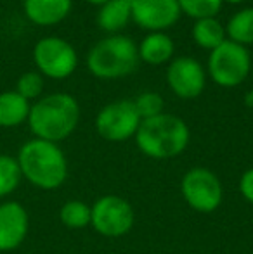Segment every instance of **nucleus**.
I'll list each match as a JSON object with an SVG mask.
<instances>
[{
	"mask_svg": "<svg viewBox=\"0 0 253 254\" xmlns=\"http://www.w3.org/2000/svg\"><path fill=\"white\" fill-rule=\"evenodd\" d=\"M23 178L42 190H56L68 178V161L54 142L33 138L23 144L17 154Z\"/></svg>",
	"mask_w": 253,
	"mask_h": 254,
	"instance_id": "1",
	"label": "nucleus"
},
{
	"mask_svg": "<svg viewBox=\"0 0 253 254\" xmlns=\"http://www.w3.org/2000/svg\"><path fill=\"white\" fill-rule=\"evenodd\" d=\"M189 127L186 121L173 114H158L142 120L135 133L139 151L151 159H173L189 145Z\"/></svg>",
	"mask_w": 253,
	"mask_h": 254,
	"instance_id": "2",
	"label": "nucleus"
},
{
	"mask_svg": "<svg viewBox=\"0 0 253 254\" xmlns=\"http://www.w3.org/2000/svg\"><path fill=\"white\" fill-rule=\"evenodd\" d=\"M80 121V106L70 94H51L35 102L30 109L28 125L35 138L58 142L68 138Z\"/></svg>",
	"mask_w": 253,
	"mask_h": 254,
	"instance_id": "3",
	"label": "nucleus"
},
{
	"mask_svg": "<svg viewBox=\"0 0 253 254\" xmlns=\"http://www.w3.org/2000/svg\"><path fill=\"white\" fill-rule=\"evenodd\" d=\"M139 52L135 44L123 35L102 38L92 47L87 57V66L90 73L102 80H115L127 76L135 69Z\"/></svg>",
	"mask_w": 253,
	"mask_h": 254,
	"instance_id": "4",
	"label": "nucleus"
},
{
	"mask_svg": "<svg viewBox=\"0 0 253 254\" xmlns=\"http://www.w3.org/2000/svg\"><path fill=\"white\" fill-rule=\"evenodd\" d=\"M252 67V59L245 45L226 40L213 49L208 57V73L217 85L233 88L247 80Z\"/></svg>",
	"mask_w": 253,
	"mask_h": 254,
	"instance_id": "5",
	"label": "nucleus"
},
{
	"mask_svg": "<svg viewBox=\"0 0 253 254\" xmlns=\"http://www.w3.org/2000/svg\"><path fill=\"white\" fill-rule=\"evenodd\" d=\"M180 194L191 209L210 214L222 204L224 189L219 177L212 170L196 166L184 173L180 180Z\"/></svg>",
	"mask_w": 253,
	"mask_h": 254,
	"instance_id": "6",
	"label": "nucleus"
},
{
	"mask_svg": "<svg viewBox=\"0 0 253 254\" xmlns=\"http://www.w3.org/2000/svg\"><path fill=\"white\" fill-rule=\"evenodd\" d=\"M90 225L102 237H123L134 227V207L120 195H102L94 202V206H90Z\"/></svg>",
	"mask_w": 253,
	"mask_h": 254,
	"instance_id": "7",
	"label": "nucleus"
},
{
	"mask_svg": "<svg viewBox=\"0 0 253 254\" xmlns=\"http://www.w3.org/2000/svg\"><path fill=\"white\" fill-rule=\"evenodd\" d=\"M33 61L40 74L52 80H64L71 76L78 64L73 45L58 37H47L37 42L33 49Z\"/></svg>",
	"mask_w": 253,
	"mask_h": 254,
	"instance_id": "8",
	"label": "nucleus"
},
{
	"mask_svg": "<svg viewBox=\"0 0 253 254\" xmlns=\"http://www.w3.org/2000/svg\"><path fill=\"white\" fill-rule=\"evenodd\" d=\"M141 121L134 101H116L97 113L95 130L99 137L108 142H125L130 137H135Z\"/></svg>",
	"mask_w": 253,
	"mask_h": 254,
	"instance_id": "9",
	"label": "nucleus"
},
{
	"mask_svg": "<svg viewBox=\"0 0 253 254\" xmlns=\"http://www.w3.org/2000/svg\"><path fill=\"white\" fill-rule=\"evenodd\" d=\"M167 83L180 99H196L205 90L206 74L201 64L192 57H179L167 69Z\"/></svg>",
	"mask_w": 253,
	"mask_h": 254,
	"instance_id": "10",
	"label": "nucleus"
},
{
	"mask_svg": "<svg viewBox=\"0 0 253 254\" xmlns=\"http://www.w3.org/2000/svg\"><path fill=\"white\" fill-rule=\"evenodd\" d=\"M179 17L177 0H132V19L153 33L173 26Z\"/></svg>",
	"mask_w": 253,
	"mask_h": 254,
	"instance_id": "11",
	"label": "nucleus"
},
{
	"mask_svg": "<svg viewBox=\"0 0 253 254\" xmlns=\"http://www.w3.org/2000/svg\"><path fill=\"white\" fill-rule=\"evenodd\" d=\"M30 230V216L23 204L7 201L0 204V253L14 251L24 242Z\"/></svg>",
	"mask_w": 253,
	"mask_h": 254,
	"instance_id": "12",
	"label": "nucleus"
},
{
	"mask_svg": "<svg viewBox=\"0 0 253 254\" xmlns=\"http://www.w3.org/2000/svg\"><path fill=\"white\" fill-rule=\"evenodd\" d=\"M71 0H24V14L33 24L54 26L70 14Z\"/></svg>",
	"mask_w": 253,
	"mask_h": 254,
	"instance_id": "13",
	"label": "nucleus"
},
{
	"mask_svg": "<svg viewBox=\"0 0 253 254\" xmlns=\"http://www.w3.org/2000/svg\"><path fill=\"white\" fill-rule=\"evenodd\" d=\"M30 101L21 97L17 92H2L0 94V127L14 128L28 121L30 116Z\"/></svg>",
	"mask_w": 253,
	"mask_h": 254,
	"instance_id": "14",
	"label": "nucleus"
},
{
	"mask_svg": "<svg viewBox=\"0 0 253 254\" xmlns=\"http://www.w3.org/2000/svg\"><path fill=\"white\" fill-rule=\"evenodd\" d=\"M173 42L169 35L162 33V31H155L149 33L148 37L142 40V44L139 45L137 52L144 63L151 64V66H158L167 61H170L173 54Z\"/></svg>",
	"mask_w": 253,
	"mask_h": 254,
	"instance_id": "15",
	"label": "nucleus"
},
{
	"mask_svg": "<svg viewBox=\"0 0 253 254\" xmlns=\"http://www.w3.org/2000/svg\"><path fill=\"white\" fill-rule=\"evenodd\" d=\"M132 17V0H109L97 12V24L104 31L115 33L127 26Z\"/></svg>",
	"mask_w": 253,
	"mask_h": 254,
	"instance_id": "16",
	"label": "nucleus"
},
{
	"mask_svg": "<svg viewBox=\"0 0 253 254\" xmlns=\"http://www.w3.org/2000/svg\"><path fill=\"white\" fill-rule=\"evenodd\" d=\"M192 38L199 47L213 51L226 42V28L215 17L198 19L192 26Z\"/></svg>",
	"mask_w": 253,
	"mask_h": 254,
	"instance_id": "17",
	"label": "nucleus"
},
{
	"mask_svg": "<svg viewBox=\"0 0 253 254\" xmlns=\"http://www.w3.org/2000/svg\"><path fill=\"white\" fill-rule=\"evenodd\" d=\"M226 33L229 35L231 42L240 45L253 44V7L243 9L231 17Z\"/></svg>",
	"mask_w": 253,
	"mask_h": 254,
	"instance_id": "18",
	"label": "nucleus"
},
{
	"mask_svg": "<svg viewBox=\"0 0 253 254\" xmlns=\"http://www.w3.org/2000/svg\"><path fill=\"white\" fill-rule=\"evenodd\" d=\"M92 209L84 201H68L63 204L59 211V220L66 228L71 230H82L90 225Z\"/></svg>",
	"mask_w": 253,
	"mask_h": 254,
	"instance_id": "19",
	"label": "nucleus"
},
{
	"mask_svg": "<svg viewBox=\"0 0 253 254\" xmlns=\"http://www.w3.org/2000/svg\"><path fill=\"white\" fill-rule=\"evenodd\" d=\"M21 170L16 157L0 154V197L12 194L21 184Z\"/></svg>",
	"mask_w": 253,
	"mask_h": 254,
	"instance_id": "20",
	"label": "nucleus"
},
{
	"mask_svg": "<svg viewBox=\"0 0 253 254\" xmlns=\"http://www.w3.org/2000/svg\"><path fill=\"white\" fill-rule=\"evenodd\" d=\"M177 2H179L180 12H186L196 21L215 17V14L222 7V0H177Z\"/></svg>",
	"mask_w": 253,
	"mask_h": 254,
	"instance_id": "21",
	"label": "nucleus"
},
{
	"mask_svg": "<svg viewBox=\"0 0 253 254\" xmlns=\"http://www.w3.org/2000/svg\"><path fill=\"white\" fill-rule=\"evenodd\" d=\"M16 92L26 101L40 97V94L44 92V76L40 73H35V71H28V73L21 74L16 85Z\"/></svg>",
	"mask_w": 253,
	"mask_h": 254,
	"instance_id": "22",
	"label": "nucleus"
},
{
	"mask_svg": "<svg viewBox=\"0 0 253 254\" xmlns=\"http://www.w3.org/2000/svg\"><path fill=\"white\" fill-rule=\"evenodd\" d=\"M134 106L137 109L141 120H148V118H155L158 114H162L165 102H163L162 95L155 94V92H144V94H141L135 99Z\"/></svg>",
	"mask_w": 253,
	"mask_h": 254,
	"instance_id": "23",
	"label": "nucleus"
},
{
	"mask_svg": "<svg viewBox=\"0 0 253 254\" xmlns=\"http://www.w3.org/2000/svg\"><path fill=\"white\" fill-rule=\"evenodd\" d=\"M240 192L245 201L253 204V168H248L240 178Z\"/></svg>",
	"mask_w": 253,
	"mask_h": 254,
	"instance_id": "24",
	"label": "nucleus"
},
{
	"mask_svg": "<svg viewBox=\"0 0 253 254\" xmlns=\"http://www.w3.org/2000/svg\"><path fill=\"white\" fill-rule=\"evenodd\" d=\"M245 104H247L248 107H252V109H253V90L248 92V94L245 95Z\"/></svg>",
	"mask_w": 253,
	"mask_h": 254,
	"instance_id": "25",
	"label": "nucleus"
},
{
	"mask_svg": "<svg viewBox=\"0 0 253 254\" xmlns=\"http://www.w3.org/2000/svg\"><path fill=\"white\" fill-rule=\"evenodd\" d=\"M88 3H92V5H104L106 2H109V0H87Z\"/></svg>",
	"mask_w": 253,
	"mask_h": 254,
	"instance_id": "26",
	"label": "nucleus"
},
{
	"mask_svg": "<svg viewBox=\"0 0 253 254\" xmlns=\"http://www.w3.org/2000/svg\"><path fill=\"white\" fill-rule=\"evenodd\" d=\"M222 2H229V3H240V2H243V0H222Z\"/></svg>",
	"mask_w": 253,
	"mask_h": 254,
	"instance_id": "27",
	"label": "nucleus"
},
{
	"mask_svg": "<svg viewBox=\"0 0 253 254\" xmlns=\"http://www.w3.org/2000/svg\"><path fill=\"white\" fill-rule=\"evenodd\" d=\"M252 81H253V71H252Z\"/></svg>",
	"mask_w": 253,
	"mask_h": 254,
	"instance_id": "28",
	"label": "nucleus"
}]
</instances>
